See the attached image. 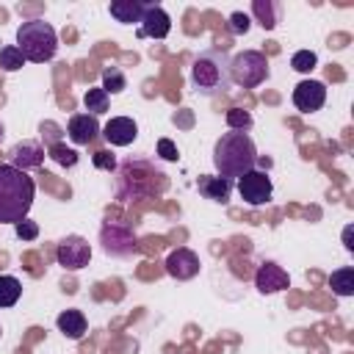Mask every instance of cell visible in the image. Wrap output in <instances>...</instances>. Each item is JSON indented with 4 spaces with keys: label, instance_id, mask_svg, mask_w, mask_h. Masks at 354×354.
I'll return each instance as SVG.
<instances>
[{
    "label": "cell",
    "instance_id": "obj_1",
    "mask_svg": "<svg viewBox=\"0 0 354 354\" xmlns=\"http://www.w3.org/2000/svg\"><path fill=\"white\" fill-rule=\"evenodd\" d=\"M166 185H169V180H166L163 169L144 155H130L116 166L113 194L122 202H136V199L163 194Z\"/></svg>",
    "mask_w": 354,
    "mask_h": 354
},
{
    "label": "cell",
    "instance_id": "obj_2",
    "mask_svg": "<svg viewBox=\"0 0 354 354\" xmlns=\"http://www.w3.org/2000/svg\"><path fill=\"white\" fill-rule=\"evenodd\" d=\"M33 196V177L11 163H0V224H19L22 218H28Z\"/></svg>",
    "mask_w": 354,
    "mask_h": 354
},
{
    "label": "cell",
    "instance_id": "obj_3",
    "mask_svg": "<svg viewBox=\"0 0 354 354\" xmlns=\"http://www.w3.org/2000/svg\"><path fill=\"white\" fill-rule=\"evenodd\" d=\"M257 147L254 141L249 138V133H238V130H230L224 133L216 147H213V163L218 169L221 177L232 180V177H243L246 171H252L257 166Z\"/></svg>",
    "mask_w": 354,
    "mask_h": 354
},
{
    "label": "cell",
    "instance_id": "obj_4",
    "mask_svg": "<svg viewBox=\"0 0 354 354\" xmlns=\"http://www.w3.org/2000/svg\"><path fill=\"white\" fill-rule=\"evenodd\" d=\"M191 83L199 94L216 97L232 86L230 77V55L224 50H205L191 64Z\"/></svg>",
    "mask_w": 354,
    "mask_h": 354
},
{
    "label": "cell",
    "instance_id": "obj_5",
    "mask_svg": "<svg viewBox=\"0 0 354 354\" xmlns=\"http://www.w3.org/2000/svg\"><path fill=\"white\" fill-rule=\"evenodd\" d=\"M17 50L22 53L25 61L33 64L53 61L58 53V33L44 19H28L17 28Z\"/></svg>",
    "mask_w": 354,
    "mask_h": 354
},
{
    "label": "cell",
    "instance_id": "obj_6",
    "mask_svg": "<svg viewBox=\"0 0 354 354\" xmlns=\"http://www.w3.org/2000/svg\"><path fill=\"white\" fill-rule=\"evenodd\" d=\"M230 77L243 88H254L268 80V58L260 50H243L230 58Z\"/></svg>",
    "mask_w": 354,
    "mask_h": 354
},
{
    "label": "cell",
    "instance_id": "obj_7",
    "mask_svg": "<svg viewBox=\"0 0 354 354\" xmlns=\"http://www.w3.org/2000/svg\"><path fill=\"white\" fill-rule=\"evenodd\" d=\"M238 194H241V199H243L246 205L263 207V205H268L271 196H274V183H271V177H268L266 171L252 169V171H246L243 177H238Z\"/></svg>",
    "mask_w": 354,
    "mask_h": 354
},
{
    "label": "cell",
    "instance_id": "obj_8",
    "mask_svg": "<svg viewBox=\"0 0 354 354\" xmlns=\"http://www.w3.org/2000/svg\"><path fill=\"white\" fill-rule=\"evenodd\" d=\"M100 241H102V249L113 257H127L138 249V241L133 235L130 227L124 224H116V221H105L102 230H100Z\"/></svg>",
    "mask_w": 354,
    "mask_h": 354
},
{
    "label": "cell",
    "instance_id": "obj_9",
    "mask_svg": "<svg viewBox=\"0 0 354 354\" xmlns=\"http://www.w3.org/2000/svg\"><path fill=\"white\" fill-rule=\"evenodd\" d=\"M55 260H58V266H64L66 271H80V268H86L88 260H91V246H88V241L80 238V235H66V238L58 243V249H55Z\"/></svg>",
    "mask_w": 354,
    "mask_h": 354
},
{
    "label": "cell",
    "instance_id": "obj_10",
    "mask_svg": "<svg viewBox=\"0 0 354 354\" xmlns=\"http://www.w3.org/2000/svg\"><path fill=\"white\" fill-rule=\"evenodd\" d=\"M169 33H171V17L158 3H147L138 25V39H166Z\"/></svg>",
    "mask_w": 354,
    "mask_h": 354
},
{
    "label": "cell",
    "instance_id": "obj_11",
    "mask_svg": "<svg viewBox=\"0 0 354 354\" xmlns=\"http://www.w3.org/2000/svg\"><path fill=\"white\" fill-rule=\"evenodd\" d=\"M166 274L185 282V279H194L199 274V254L180 246V249H171L169 257H166Z\"/></svg>",
    "mask_w": 354,
    "mask_h": 354
},
{
    "label": "cell",
    "instance_id": "obj_12",
    "mask_svg": "<svg viewBox=\"0 0 354 354\" xmlns=\"http://www.w3.org/2000/svg\"><path fill=\"white\" fill-rule=\"evenodd\" d=\"M326 102V86L321 80H301L296 83L293 88V105L304 113H313V111H321Z\"/></svg>",
    "mask_w": 354,
    "mask_h": 354
},
{
    "label": "cell",
    "instance_id": "obj_13",
    "mask_svg": "<svg viewBox=\"0 0 354 354\" xmlns=\"http://www.w3.org/2000/svg\"><path fill=\"white\" fill-rule=\"evenodd\" d=\"M254 288H257L260 293H266V296H268V293H279V290L290 288V277H288V271H285L282 266L266 260V263H260V268H257V274H254Z\"/></svg>",
    "mask_w": 354,
    "mask_h": 354
},
{
    "label": "cell",
    "instance_id": "obj_14",
    "mask_svg": "<svg viewBox=\"0 0 354 354\" xmlns=\"http://www.w3.org/2000/svg\"><path fill=\"white\" fill-rule=\"evenodd\" d=\"M66 136H69V141L77 144V147L94 144L97 136H100V122H97V116H91V113H75V116L69 119V124H66Z\"/></svg>",
    "mask_w": 354,
    "mask_h": 354
},
{
    "label": "cell",
    "instance_id": "obj_15",
    "mask_svg": "<svg viewBox=\"0 0 354 354\" xmlns=\"http://www.w3.org/2000/svg\"><path fill=\"white\" fill-rule=\"evenodd\" d=\"M44 155H47V149H44L39 141H19V144H14L11 152H8L11 166H17V169H22V171L39 169V166L44 163Z\"/></svg>",
    "mask_w": 354,
    "mask_h": 354
},
{
    "label": "cell",
    "instance_id": "obj_16",
    "mask_svg": "<svg viewBox=\"0 0 354 354\" xmlns=\"http://www.w3.org/2000/svg\"><path fill=\"white\" fill-rule=\"evenodd\" d=\"M102 136L108 144L113 147H127L138 138V124L130 119V116H113L105 127H102Z\"/></svg>",
    "mask_w": 354,
    "mask_h": 354
},
{
    "label": "cell",
    "instance_id": "obj_17",
    "mask_svg": "<svg viewBox=\"0 0 354 354\" xmlns=\"http://www.w3.org/2000/svg\"><path fill=\"white\" fill-rule=\"evenodd\" d=\"M199 194L205 196V199H210V202H227L230 199V194H232V180H227V177H221V174H202L199 177Z\"/></svg>",
    "mask_w": 354,
    "mask_h": 354
},
{
    "label": "cell",
    "instance_id": "obj_18",
    "mask_svg": "<svg viewBox=\"0 0 354 354\" xmlns=\"http://www.w3.org/2000/svg\"><path fill=\"white\" fill-rule=\"evenodd\" d=\"M144 8H147V3H144V0H113V3L108 6L111 17H113L116 22H122V25H133V22H141V17H144Z\"/></svg>",
    "mask_w": 354,
    "mask_h": 354
},
{
    "label": "cell",
    "instance_id": "obj_19",
    "mask_svg": "<svg viewBox=\"0 0 354 354\" xmlns=\"http://www.w3.org/2000/svg\"><path fill=\"white\" fill-rule=\"evenodd\" d=\"M55 326L64 337L69 340H80L86 335V315L80 310H64L58 318H55Z\"/></svg>",
    "mask_w": 354,
    "mask_h": 354
},
{
    "label": "cell",
    "instance_id": "obj_20",
    "mask_svg": "<svg viewBox=\"0 0 354 354\" xmlns=\"http://www.w3.org/2000/svg\"><path fill=\"white\" fill-rule=\"evenodd\" d=\"M252 14L257 17V22H260L266 30H271V28H277L279 19H282V6H279L277 0H254V3H252Z\"/></svg>",
    "mask_w": 354,
    "mask_h": 354
},
{
    "label": "cell",
    "instance_id": "obj_21",
    "mask_svg": "<svg viewBox=\"0 0 354 354\" xmlns=\"http://www.w3.org/2000/svg\"><path fill=\"white\" fill-rule=\"evenodd\" d=\"M329 288H332L335 296H343V299H346V296H354V268H351V266H343V268L332 271Z\"/></svg>",
    "mask_w": 354,
    "mask_h": 354
},
{
    "label": "cell",
    "instance_id": "obj_22",
    "mask_svg": "<svg viewBox=\"0 0 354 354\" xmlns=\"http://www.w3.org/2000/svg\"><path fill=\"white\" fill-rule=\"evenodd\" d=\"M22 296V282L11 274H0V307H14Z\"/></svg>",
    "mask_w": 354,
    "mask_h": 354
},
{
    "label": "cell",
    "instance_id": "obj_23",
    "mask_svg": "<svg viewBox=\"0 0 354 354\" xmlns=\"http://www.w3.org/2000/svg\"><path fill=\"white\" fill-rule=\"evenodd\" d=\"M108 102H111V97H108V91H105L102 86H94V88H88V91L83 94V105H86V111H88L91 116L105 113V111H108Z\"/></svg>",
    "mask_w": 354,
    "mask_h": 354
},
{
    "label": "cell",
    "instance_id": "obj_24",
    "mask_svg": "<svg viewBox=\"0 0 354 354\" xmlns=\"http://www.w3.org/2000/svg\"><path fill=\"white\" fill-rule=\"evenodd\" d=\"M102 88L108 91V97H111V94H122V91L127 88L124 72H122L119 66H105V69H102Z\"/></svg>",
    "mask_w": 354,
    "mask_h": 354
},
{
    "label": "cell",
    "instance_id": "obj_25",
    "mask_svg": "<svg viewBox=\"0 0 354 354\" xmlns=\"http://www.w3.org/2000/svg\"><path fill=\"white\" fill-rule=\"evenodd\" d=\"M47 155L58 163V166H66V169H72L75 163H77V152L72 149V147H66L64 141H58V144H53V147H47Z\"/></svg>",
    "mask_w": 354,
    "mask_h": 354
},
{
    "label": "cell",
    "instance_id": "obj_26",
    "mask_svg": "<svg viewBox=\"0 0 354 354\" xmlns=\"http://www.w3.org/2000/svg\"><path fill=\"white\" fill-rule=\"evenodd\" d=\"M224 119H227V127H230V130H238V133H246V130L254 124L252 113L243 111V108H230Z\"/></svg>",
    "mask_w": 354,
    "mask_h": 354
},
{
    "label": "cell",
    "instance_id": "obj_27",
    "mask_svg": "<svg viewBox=\"0 0 354 354\" xmlns=\"http://www.w3.org/2000/svg\"><path fill=\"white\" fill-rule=\"evenodd\" d=\"M22 64H25V58H22V53L17 50V44L0 47V66H3L6 72H17V69H22Z\"/></svg>",
    "mask_w": 354,
    "mask_h": 354
},
{
    "label": "cell",
    "instance_id": "obj_28",
    "mask_svg": "<svg viewBox=\"0 0 354 354\" xmlns=\"http://www.w3.org/2000/svg\"><path fill=\"white\" fill-rule=\"evenodd\" d=\"M315 64H318V55H315L313 50H296V53L290 55V66H293L296 72H313Z\"/></svg>",
    "mask_w": 354,
    "mask_h": 354
},
{
    "label": "cell",
    "instance_id": "obj_29",
    "mask_svg": "<svg viewBox=\"0 0 354 354\" xmlns=\"http://www.w3.org/2000/svg\"><path fill=\"white\" fill-rule=\"evenodd\" d=\"M91 160H94V166L97 169H102V171H116V155L111 152V149H97L94 155H91Z\"/></svg>",
    "mask_w": 354,
    "mask_h": 354
},
{
    "label": "cell",
    "instance_id": "obj_30",
    "mask_svg": "<svg viewBox=\"0 0 354 354\" xmlns=\"http://www.w3.org/2000/svg\"><path fill=\"white\" fill-rule=\"evenodd\" d=\"M249 28H252L249 14H243V11H232V14H230V30H232L235 36H243Z\"/></svg>",
    "mask_w": 354,
    "mask_h": 354
},
{
    "label": "cell",
    "instance_id": "obj_31",
    "mask_svg": "<svg viewBox=\"0 0 354 354\" xmlns=\"http://www.w3.org/2000/svg\"><path fill=\"white\" fill-rule=\"evenodd\" d=\"M14 232H17L19 241H33V238L39 235V224L30 221V218H22L19 224H14Z\"/></svg>",
    "mask_w": 354,
    "mask_h": 354
},
{
    "label": "cell",
    "instance_id": "obj_32",
    "mask_svg": "<svg viewBox=\"0 0 354 354\" xmlns=\"http://www.w3.org/2000/svg\"><path fill=\"white\" fill-rule=\"evenodd\" d=\"M158 155H160L163 160H177V158H180L177 144H174L171 138H160V141H158Z\"/></svg>",
    "mask_w": 354,
    "mask_h": 354
},
{
    "label": "cell",
    "instance_id": "obj_33",
    "mask_svg": "<svg viewBox=\"0 0 354 354\" xmlns=\"http://www.w3.org/2000/svg\"><path fill=\"white\" fill-rule=\"evenodd\" d=\"M351 232H354V227L348 224V227L343 230V243H346V249H348V252H354V243H351Z\"/></svg>",
    "mask_w": 354,
    "mask_h": 354
},
{
    "label": "cell",
    "instance_id": "obj_34",
    "mask_svg": "<svg viewBox=\"0 0 354 354\" xmlns=\"http://www.w3.org/2000/svg\"><path fill=\"white\" fill-rule=\"evenodd\" d=\"M3 133H6V130H3V122H0V141H3Z\"/></svg>",
    "mask_w": 354,
    "mask_h": 354
},
{
    "label": "cell",
    "instance_id": "obj_35",
    "mask_svg": "<svg viewBox=\"0 0 354 354\" xmlns=\"http://www.w3.org/2000/svg\"><path fill=\"white\" fill-rule=\"evenodd\" d=\"M0 337H3V326H0Z\"/></svg>",
    "mask_w": 354,
    "mask_h": 354
}]
</instances>
